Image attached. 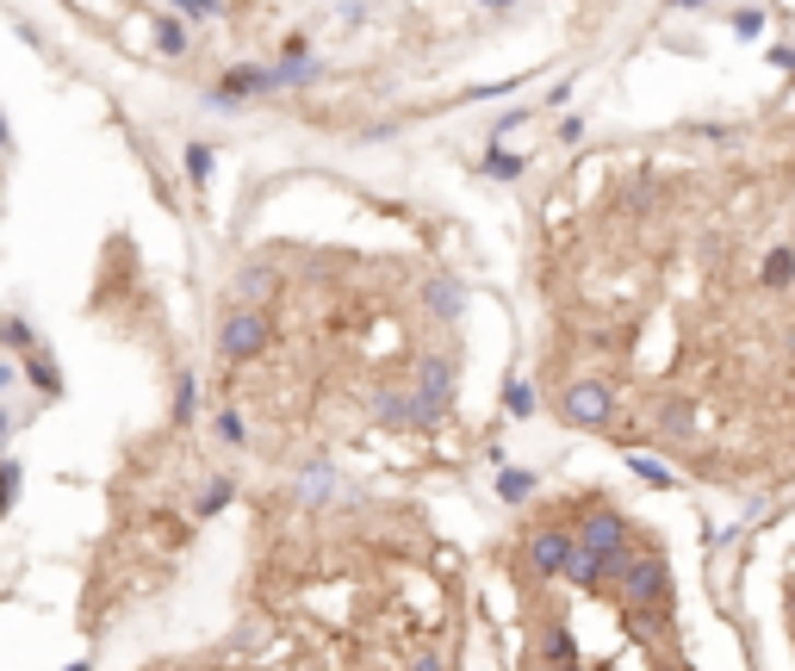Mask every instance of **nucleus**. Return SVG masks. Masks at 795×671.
I'll return each instance as SVG.
<instances>
[{"mask_svg":"<svg viewBox=\"0 0 795 671\" xmlns=\"http://www.w3.org/2000/svg\"><path fill=\"white\" fill-rule=\"evenodd\" d=\"M616 591H621V603H634V610H659L665 603V559L659 554L621 559L616 566Z\"/></svg>","mask_w":795,"mask_h":671,"instance_id":"f257e3e1","label":"nucleus"},{"mask_svg":"<svg viewBox=\"0 0 795 671\" xmlns=\"http://www.w3.org/2000/svg\"><path fill=\"white\" fill-rule=\"evenodd\" d=\"M261 343H268V311H231L224 329H218V355L224 361H249Z\"/></svg>","mask_w":795,"mask_h":671,"instance_id":"f03ea898","label":"nucleus"},{"mask_svg":"<svg viewBox=\"0 0 795 671\" xmlns=\"http://www.w3.org/2000/svg\"><path fill=\"white\" fill-rule=\"evenodd\" d=\"M609 410H616V398H609V385H597V380H572V385L560 392V417H565V423H584V429H597Z\"/></svg>","mask_w":795,"mask_h":671,"instance_id":"7ed1b4c3","label":"nucleus"},{"mask_svg":"<svg viewBox=\"0 0 795 671\" xmlns=\"http://www.w3.org/2000/svg\"><path fill=\"white\" fill-rule=\"evenodd\" d=\"M572 554H578V541L560 535V529H541V535L528 541V559H535V572H565V566H572Z\"/></svg>","mask_w":795,"mask_h":671,"instance_id":"20e7f679","label":"nucleus"},{"mask_svg":"<svg viewBox=\"0 0 795 671\" xmlns=\"http://www.w3.org/2000/svg\"><path fill=\"white\" fill-rule=\"evenodd\" d=\"M790 280H795V255L790 250H771V255H764V287L783 292Z\"/></svg>","mask_w":795,"mask_h":671,"instance_id":"39448f33","label":"nucleus"},{"mask_svg":"<svg viewBox=\"0 0 795 671\" xmlns=\"http://www.w3.org/2000/svg\"><path fill=\"white\" fill-rule=\"evenodd\" d=\"M175 7H180V13H194V20H212V13H218V0H175Z\"/></svg>","mask_w":795,"mask_h":671,"instance_id":"423d86ee","label":"nucleus"},{"mask_svg":"<svg viewBox=\"0 0 795 671\" xmlns=\"http://www.w3.org/2000/svg\"><path fill=\"white\" fill-rule=\"evenodd\" d=\"M410 671H447V666H442V659H429V652H423V659H417V666H410Z\"/></svg>","mask_w":795,"mask_h":671,"instance_id":"0eeeda50","label":"nucleus"},{"mask_svg":"<svg viewBox=\"0 0 795 671\" xmlns=\"http://www.w3.org/2000/svg\"><path fill=\"white\" fill-rule=\"evenodd\" d=\"M0 385H7V367H0Z\"/></svg>","mask_w":795,"mask_h":671,"instance_id":"6e6552de","label":"nucleus"}]
</instances>
